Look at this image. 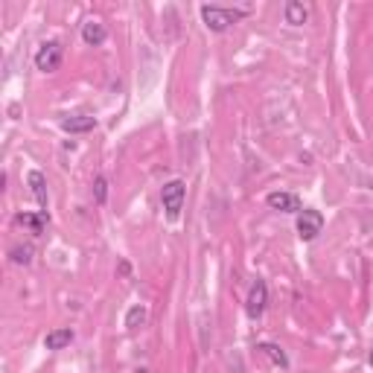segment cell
Here are the masks:
<instances>
[{"mask_svg":"<svg viewBox=\"0 0 373 373\" xmlns=\"http://www.w3.org/2000/svg\"><path fill=\"white\" fill-rule=\"evenodd\" d=\"M27 184H30V190H32V195H35L38 207L47 210V202H50V199H47V178H44V172H41V169H30Z\"/></svg>","mask_w":373,"mask_h":373,"instance_id":"9","label":"cell"},{"mask_svg":"<svg viewBox=\"0 0 373 373\" xmlns=\"http://www.w3.org/2000/svg\"><path fill=\"white\" fill-rule=\"evenodd\" d=\"M294 230L303 242H312L324 230V213L321 210H312V207H303L298 213V222H294Z\"/></svg>","mask_w":373,"mask_h":373,"instance_id":"3","label":"cell"},{"mask_svg":"<svg viewBox=\"0 0 373 373\" xmlns=\"http://www.w3.org/2000/svg\"><path fill=\"white\" fill-rule=\"evenodd\" d=\"M134 373H152V370H146V367H140V370H134Z\"/></svg>","mask_w":373,"mask_h":373,"instance_id":"18","label":"cell"},{"mask_svg":"<svg viewBox=\"0 0 373 373\" xmlns=\"http://www.w3.org/2000/svg\"><path fill=\"white\" fill-rule=\"evenodd\" d=\"M62 129H65L67 134H88V131L96 129V117H91V114H73V117H65V120H62Z\"/></svg>","mask_w":373,"mask_h":373,"instance_id":"8","label":"cell"},{"mask_svg":"<svg viewBox=\"0 0 373 373\" xmlns=\"http://www.w3.org/2000/svg\"><path fill=\"white\" fill-rule=\"evenodd\" d=\"M32 254H35L32 245H15V248L9 251V260H12L15 266H30V263H32Z\"/></svg>","mask_w":373,"mask_h":373,"instance_id":"14","label":"cell"},{"mask_svg":"<svg viewBox=\"0 0 373 373\" xmlns=\"http://www.w3.org/2000/svg\"><path fill=\"white\" fill-rule=\"evenodd\" d=\"M62 58H65V47L58 41H44L35 53V67L41 73H55L62 67Z\"/></svg>","mask_w":373,"mask_h":373,"instance_id":"4","label":"cell"},{"mask_svg":"<svg viewBox=\"0 0 373 373\" xmlns=\"http://www.w3.org/2000/svg\"><path fill=\"white\" fill-rule=\"evenodd\" d=\"M105 38H108V30L103 21H96V18H91V21L82 24V41L88 47H103L105 44Z\"/></svg>","mask_w":373,"mask_h":373,"instance_id":"7","label":"cell"},{"mask_svg":"<svg viewBox=\"0 0 373 373\" xmlns=\"http://www.w3.org/2000/svg\"><path fill=\"white\" fill-rule=\"evenodd\" d=\"M257 353H263V356L268 359V362H274L277 367H289V359H286V353L277 347V344H271V341H263V344H257Z\"/></svg>","mask_w":373,"mask_h":373,"instance_id":"13","label":"cell"},{"mask_svg":"<svg viewBox=\"0 0 373 373\" xmlns=\"http://www.w3.org/2000/svg\"><path fill=\"white\" fill-rule=\"evenodd\" d=\"M367 362H370V367H373V347H370V356H367Z\"/></svg>","mask_w":373,"mask_h":373,"instance_id":"17","label":"cell"},{"mask_svg":"<svg viewBox=\"0 0 373 373\" xmlns=\"http://www.w3.org/2000/svg\"><path fill=\"white\" fill-rule=\"evenodd\" d=\"M70 341H73V329H70V327L50 329L47 336H44V347H47V350H65Z\"/></svg>","mask_w":373,"mask_h":373,"instance_id":"11","label":"cell"},{"mask_svg":"<svg viewBox=\"0 0 373 373\" xmlns=\"http://www.w3.org/2000/svg\"><path fill=\"white\" fill-rule=\"evenodd\" d=\"M266 306H268V286H266V280H254V286H251V292H248V301H245V312L251 318H260L263 312H266Z\"/></svg>","mask_w":373,"mask_h":373,"instance_id":"5","label":"cell"},{"mask_svg":"<svg viewBox=\"0 0 373 373\" xmlns=\"http://www.w3.org/2000/svg\"><path fill=\"white\" fill-rule=\"evenodd\" d=\"M283 15H286V24H292V27H301V24H306L309 9H306L303 4H298V0H289V4L283 6Z\"/></svg>","mask_w":373,"mask_h":373,"instance_id":"12","label":"cell"},{"mask_svg":"<svg viewBox=\"0 0 373 373\" xmlns=\"http://www.w3.org/2000/svg\"><path fill=\"white\" fill-rule=\"evenodd\" d=\"M143 324H146V306L137 303V306H131L126 312V327L129 329H137V327H143Z\"/></svg>","mask_w":373,"mask_h":373,"instance_id":"15","label":"cell"},{"mask_svg":"<svg viewBox=\"0 0 373 373\" xmlns=\"http://www.w3.org/2000/svg\"><path fill=\"white\" fill-rule=\"evenodd\" d=\"M266 204L271 207V210H280V213H301L303 210V204H301V199L294 192H268L266 195Z\"/></svg>","mask_w":373,"mask_h":373,"instance_id":"6","label":"cell"},{"mask_svg":"<svg viewBox=\"0 0 373 373\" xmlns=\"http://www.w3.org/2000/svg\"><path fill=\"white\" fill-rule=\"evenodd\" d=\"M184 199H187V187L181 178H175V181H166L161 187V202H164V210L169 219H178L181 210H184Z\"/></svg>","mask_w":373,"mask_h":373,"instance_id":"2","label":"cell"},{"mask_svg":"<svg viewBox=\"0 0 373 373\" xmlns=\"http://www.w3.org/2000/svg\"><path fill=\"white\" fill-rule=\"evenodd\" d=\"M248 9H228V6H216V4H204L202 6V21L210 32H225L233 24H240L242 18H248Z\"/></svg>","mask_w":373,"mask_h":373,"instance_id":"1","label":"cell"},{"mask_svg":"<svg viewBox=\"0 0 373 373\" xmlns=\"http://www.w3.org/2000/svg\"><path fill=\"white\" fill-rule=\"evenodd\" d=\"M93 199H96V204H105V199H108V181H105V175H96V181H93Z\"/></svg>","mask_w":373,"mask_h":373,"instance_id":"16","label":"cell"},{"mask_svg":"<svg viewBox=\"0 0 373 373\" xmlns=\"http://www.w3.org/2000/svg\"><path fill=\"white\" fill-rule=\"evenodd\" d=\"M15 222H18V225H27L32 233H44V228H47V222H50V213H47V210H38V213H18Z\"/></svg>","mask_w":373,"mask_h":373,"instance_id":"10","label":"cell"}]
</instances>
